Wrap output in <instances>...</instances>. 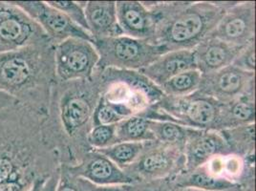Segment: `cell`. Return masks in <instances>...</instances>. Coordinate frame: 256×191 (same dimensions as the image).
<instances>
[{
    "mask_svg": "<svg viewBox=\"0 0 256 191\" xmlns=\"http://www.w3.org/2000/svg\"><path fill=\"white\" fill-rule=\"evenodd\" d=\"M74 177V176H73ZM78 184L82 191H129L130 186H98L88 180L76 178Z\"/></svg>",
    "mask_w": 256,
    "mask_h": 191,
    "instance_id": "f1b7e54d",
    "label": "cell"
},
{
    "mask_svg": "<svg viewBox=\"0 0 256 191\" xmlns=\"http://www.w3.org/2000/svg\"><path fill=\"white\" fill-rule=\"evenodd\" d=\"M87 140L89 146L94 148H106L117 144L116 138V124L111 126H96L90 129Z\"/></svg>",
    "mask_w": 256,
    "mask_h": 191,
    "instance_id": "d4e9b609",
    "label": "cell"
},
{
    "mask_svg": "<svg viewBox=\"0 0 256 191\" xmlns=\"http://www.w3.org/2000/svg\"><path fill=\"white\" fill-rule=\"evenodd\" d=\"M256 42L245 46L232 65L248 73L256 74Z\"/></svg>",
    "mask_w": 256,
    "mask_h": 191,
    "instance_id": "4316f807",
    "label": "cell"
},
{
    "mask_svg": "<svg viewBox=\"0 0 256 191\" xmlns=\"http://www.w3.org/2000/svg\"><path fill=\"white\" fill-rule=\"evenodd\" d=\"M254 76L234 65L202 74L196 93L210 96L221 104H228L248 93L254 92Z\"/></svg>",
    "mask_w": 256,
    "mask_h": 191,
    "instance_id": "30bf717a",
    "label": "cell"
},
{
    "mask_svg": "<svg viewBox=\"0 0 256 191\" xmlns=\"http://www.w3.org/2000/svg\"><path fill=\"white\" fill-rule=\"evenodd\" d=\"M18 104H20V102L16 100H14V98L0 92V109L14 106Z\"/></svg>",
    "mask_w": 256,
    "mask_h": 191,
    "instance_id": "f546056e",
    "label": "cell"
},
{
    "mask_svg": "<svg viewBox=\"0 0 256 191\" xmlns=\"http://www.w3.org/2000/svg\"><path fill=\"white\" fill-rule=\"evenodd\" d=\"M172 180L179 190L192 188L203 191H224L238 186V184L215 177L204 170V166L190 172H180Z\"/></svg>",
    "mask_w": 256,
    "mask_h": 191,
    "instance_id": "d6986e66",
    "label": "cell"
},
{
    "mask_svg": "<svg viewBox=\"0 0 256 191\" xmlns=\"http://www.w3.org/2000/svg\"><path fill=\"white\" fill-rule=\"evenodd\" d=\"M49 177H50V176L38 178L34 182L32 186L27 191H42L43 186H44L45 182H46V180H47Z\"/></svg>",
    "mask_w": 256,
    "mask_h": 191,
    "instance_id": "4dcf8cb0",
    "label": "cell"
},
{
    "mask_svg": "<svg viewBox=\"0 0 256 191\" xmlns=\"http://www.w3.org/2000/svg\"><path fill=\"white\" fill-rule=\"evenodd\" d=\"M152 12L156 29L151 42L168 52L193 50L214 30L234 2H144Z\"/></svg>",
    "mask_w": 256,
    "mask_h": 191,
    "instance_id": "3957f363",
    "label": "cell"
},
{
    "mask_svg": "<svg viewBox=\"0 0 256 191\" xmlns=\"http://www.w3.org/2000/svg\"><path fill=\"white\" fill-rule=\"evenodd\" d=\"M242 186H243V191H256L254 190V178L246 180Z\"/></svg>",
    "mask_w": 256,
    "mask_h": 191,
    "instance_id": "1f68e13d",
    "label": "cell"
},
{
    "mask_svg": "<svg viewBox=\"0 0 256 191\" xmlns=\"http://www.w3.org/2000/svg\"><path fill=\"white\" fill-rule=\"evenodd\" d=\"M53 43L0 54V92L48 116L56 84Z\"/></svg>",
    "mask_w": 256,
    "mask_h": 191,
    "instance_id": "7a4b0ae2",
    "label": "cell"
},
{
    "mask_svg": "<svg viewBox=\"0 0 256 191\" xmlns=\"http://www.w3.org/2000/svg\"><path fill=\"white\" fill-rule=\"evenodd\" d=\"M98 54L92 42L68 38L54 45V62L56 80H89L96 73Z\"/></svg>",
    "mask_w": 256,
    "mask_h": 191,
    "instance_id": "52a82bcc",
    "label": "cell"
},
{
    "mask_svg": "<svg viewBox=\"0 0 256 191\" xmlns=\"http://www.w3.org/2000/svg\"><path fill=\"white\" fill-rule=\"evenodd\" d=\"M70 175L98 186H131L133 180L112 160L96 150L76 164H60Z\"/></svg>",
    "mask_w": 256,
    "mask_h": 191,
    "instance_id": "7c38bea8",
    "label": "cell"
},
{
    "mask_svg": "<svg viewBox=\"0 0 256 191\" xmlns=\"http://www.w3.org/2000/svg\"><path fill=\"white\" fill-rule=\"evenodd\" d=\"M256 124L254 92L222 104L217 131Z\"/></svg>",
    "mask_w": 256,
    "mask_h": 191,
    "instance_id": "ac0fdd59",
    "label": "cell"
},
{
    "mask_svg": "<svg viewBox=\"0 0 256 191\" xmlns=\"http://www.w3.org/2000/svg\"><path fill=\"white\" fill-rule=\"evenodd\" d=\"M51 42L40 26L12 1H0V54Z\"/></svg>",
    "mask_w": 256,
    "mask_h": 191,
    "instance_id": "8992f818",
    "label": "cell"
},
{
    "mask_svg": "<svg viewBox=\"0 0 256 191\" xmlns=\"http://www.w3.org/2000/svg\"><path fill=\"white\" fill-rule=\"evenodd\" d=\"M116 14L118 28L124 36L152 42L156 22L152 12L139 1H118Z\"/></svg>",
    "mask_w": 256,
    "mask_h": 191,
    "instance_id": "5bb4252c",
    "label": "cell"
},
{
    "mask_svg": "<svg viewBox=\"0 0 256 191\" xmlns=\"http://www.w3.org/2000/svg\"><path fill=\"white\" fill-rule=\"evenodd\" d=\"M93 44L98 54L96 70L117 69L137 71L154 62L159 56L168 52L164 46L150 40L118 36L94 40Z\"/></svg>",
    "mask_w": 256,
    "mask_h": 191,
    "instance_id": "277c9868",
    "label": "cell"
},
{
    "mask_svg": "<svg viewBox=\"0 0 256 191\" xmlns=\"http://www.w3.org/2000/svg\"><path fill=\"white\" fill-rule=\"evenodd\" d=\"M243 48L208 36L192 51L197 69L204 74L232 65Z\"/></svg>",
    "mask_w": 256,
    "mask_h": 191,
    "instance_id": "2e32d148",
    "label": "cell"
},
{
    "mask_svg": "<svg viewBox=\"0 0 256 191\" xmlns=\"http://www.w3.org/2000/svg\"><path fill=\"white\" fill-rule=\"evenodd\" d=\"M194 69H197V66L193 51L177 50L162 54L139 73L160 88L173 76Z\"/></svg>",
    "mask_w": 256,
    "mask_h": 191,
    "instance_id": "9a60e30c",
    "label": "cell"
},
{
    "mask_svg": "<svg viewBox=\"0 0 256 191\" xmlns=\"http://www.w3.org/2000/svg\"><path fill=\"white\" fill-rule=\"evenodd\" d=\"M230 153V149L219 131L196 129L184 144V166L182 172L197 170L215 156Z\"/></svg>",
    "mask_w": 256,
    "mask_h": 191,
    "instance_id": "4fadbf2b",
    "label": "cell"
},
{
    "mask_svg": "<svg viewBox=\"0 0 256 191\" xmlns=\"http://www.w3.org/2000/svg\"><path fill=\"white\" fill-rule=\"evenodd\" d=\"M180 191H181V190H180Z\"/></svg>",
    "mask_w": 256,
    "mask_h": 191,
    "instance_id": "836d02e7",
    "label": "cell"
},
{
    "mask_svg": "<svg viewBox=\"0 0 256 191\" xmlns=\"http://www.w3.org/2000/svg\"><path fill=\"white\" fill-rule=\"evenodd\" d=\"M36 22L54 45L68 38H82L93 42L90 32L78 26L62 12L48 4L47 1H12Z\"/></svg>",
    "mask_w": 256,
    "mask_h": 191,
    "instance_id": "9c48e42d",
    "label": "cell"
},
{
    "mask_svg": "<svg viewBox=\"0 0 256 191\" xmlns=\"http://www.w3.org/2000/svg\"><path fill=\"white\" fill-rule=\"evenodd\" d=\"M181 191H203V190H192V188H186V190H181ZM224 191H243V186L242 184H238L232 188H230L228 190Z\"/></svg>",
    "mask_w": 256,
    "mask_h": 191,
    "instance_id": "d6a6232c",
    "label": "cell"
},
{
    "mask_svg": "<svg viewBox=\"0 0 256 191\" xmlns=\"http://www.w3.org/2000/svg\"><path fill=\"white\" fill-rule=\"evenodd\" d=\"M202 78V73L198 69L190 70L173 76L160 87L166 96L182 98L197 92Z\"/></svg>",
    "mask_w": 256,
    "mask_h": 191,
    "instance_id": "cb8c5ba5",
    "label": "cell"
},
{
    "mask_svg": "<svg viewBox=\"0 0 256 191\" xmlns=\"http://www.w3.org/2000/svg\"><path fill=\"white\" fill-rule=\"evenodd\" d=\"M129 191H180L171 178L150 180L130 186Z\"/></svg>",
    "mask_w": 256,
    "mask_h": 191,
    "instance_id": "83f0119b",
    "label": "cell"
},
{
    "mask_svg": "<svg viewBox=\"0 0 256 191\" xmlns=\"http://www.w3.org/2000/svg\"><path fill=\"white\" fill-rule=\"evenodd\" d=\"M49 5L58 11L62 12L64 14L71 20L72 22L84 29L87 32L88 26L86 22V14H84V3L78 1H47Z\"/></svg>",
    "mask_w": 256,
    "mask_h": 191,
    "instance_id": "484cf974",
    "label": "cell"
},
{
    "mask_svg": "<svg viewBox=\"0 0 256 191\" xmlns=\"http://www.w3.org/2000/svg\"><path fill=\"white\" fill-rule=\"evenodd\" d=\"M184 151L158 142H150L148 146L126 170H124L134 184L171 178L184 170Z\"/></svg>",
    "mask_w": 256,
    "mask_h": 191,
    "instance_id": "ba28073f",
    "label": "cell"
},
{
    "mask_svg": "<svg viewBox=\"0 0 256 191\" xmlns=\"http://www.w3.org/2000/svg\"><path fill=\"white\" fill-rule=\"evenodd\" d=\"M150 130L156 142L184 151L186 140L196 129L184 126L171 120H150Z\"/></svg>",
    "mask_w": 256,
    "mask_h": 191,
    "instance_id": "ffe728a7",
    "label": "cell"
},
{
    "mask_svg": "<svg viewBox=\"0 0 256 191\" xmlns=\"http://www.w3.org/2000/svg\"><path fill=\"white\" fill-rule=\"evenodd\" d=\"M254 128L256 124L230 128L219 131L232 154L242 158L254 156Z\"/></svg>",
    "mask_w": 256,
    "mask_h": 191,
    "instance_id": "7402d4cb",
    "label": "cell"
},
{
    "mask_svg": "<svg viewBox=\"0 0 256 191\" xmlns=\"http://www.w3.org/2000/svg\"><path fill=\"white\" fill-rule=\"evenodd\" d=\"M222 104L214 98L194 93L182 98L164 96L152 108L157 120H171L198 130H216Z\"/></svg>",
    "mask_w": 256,
    "mask_h": 191,
    "instance_id": "5b68a950",
    "label": "cell"
},
{
    "mask_svg": "<svg viewBox=\"0 0 256 191\" xmlns=\"http://www.w3.org/2000/svg\"><path fill=\"white\" fill-rule=\"evenodd\" d=\"M118 142H156L150 130V120L142 114L124 118L116 124Z\"/></svg>",
    "mask_w": 256,
    "mask_h": 191,
    "instance_id": "44dd1931",
    "label": "cell"
},
{
    "mask_svg": "<svg viewBox=\"0 0 256 191\" xmlns=\"http://www.w3.org/2000/svg\"><path fill=\"white\" fill-rule=\"evenodd\" d=\"M208 36L241 48L254 42L256 2L234 3Z\"/></svg>",
    "mask_w": 256,
    "mask_h": 191,
    "instance_id": "8fae6325",
    "label": "cell"
},
{
    "mask_svg": "<svg viewBox=\"0 0 256 191\" xmlns=\"http://www.w3.org/2000/svg\"><path fill=\"white\" fill-rule=\"evenodd\" d=\"M84 14L93 40L122 36L118 25L115 1H87Z\"/></svg>",
    "mask_w": 256,
    "mask_h": 191,
    "instance_id": "e0dca14e",
    "label": "cell"
},
{
    "mask_svg": "<svg viewBox=\"0 0 256 191\" xmlns=\"http://www.w3.org/2000/svg\"><path fill=\"white\" fill-rule=\"evenodd\" d=\"M148 142H118L111 146L98 149L96 151L112 160L120 170H124L136 162L142 152L148 146Z\"/></svg>",
    "mask_w": 256,
    "mask_h": 191,
    "instance_id": "603a6c76",
    "label": "cell"
},
{
    "mask_svg": "<svg viewBox=\"0 0 256 191\" xmlns=\"http://www.w3.org/2000/svg\"><path fill=\"white\" fill-rule=\"evenodd\" d=\"M42 113L18 104L0 109V191H27L60 168Z\"/></svg>",
    "mask_w": 256,
    "mask_h": 191,
    "instance_id": "6da1fadb",
    "label": "cell"
}]
</instances>
